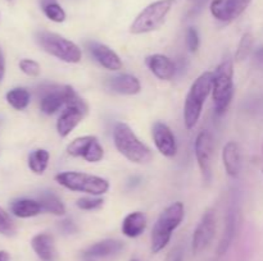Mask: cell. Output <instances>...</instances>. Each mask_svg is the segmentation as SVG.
I'll use <instances>...</instances> for the list:
<instances>
[{"mask_svg":"<svg viewBox=\"0 0 263 261\" xmlns=\"http://www.w3.org/2000/svg\"><path fill=\"white\" fill-rule=\"evenodd\" d=\"M185 217V206L181 201L172 202L159 214L151 234V250L153 253L161 252L167 247L172 233L179 228Z\"/></svg>","mask_w":263,"mask_h":261,"instance_id":"1","label":"cell"},{"mask_svg":"<svg viewBox=\"0 0 263 261\" xmlns=\"http://www.w3.org/2000/svg\"><path fill=\"white\" fill-rule=\"evenodd\" d=\"M213 72H204L192 83L184 104V123L187 129L198 124L205 100L212 94Z\"/></svg>","mask_w":263,"mask_h":261,"instance_id":"2","label":"cell"},{"mask_svg":"<svg viewBox=\"0 0 263 261\" xmlns=\"http://www.w3.org/2000/svg\"><path fill=\"white\" fill-rule=\"evenodd\" d=\"M113 142L118 153L134 164H145L151 161L152 151L131 127L126 123L118 122L113 128Z\"/></svg>","mask_w":263,"mask_h":261,"instance_id":"3","label":"cell"},{"mask_svg":"<svg viewBox=\"0 0 263 261\" xmlns=\"http://www.w3.org/2000/svg\"><path fill=\"white\" fill-rule=\"evenodd\" d=\"M212 100L217 115L225 114L234 97V61L223 59L213 72Z\"/></svg>","mask_w":263,"mask_h":261,"instance_id":"4","label":"cell"},{"mask_svg":"<svg viewBox=\"0 0 263 261\" xmlns=\"http://www.w3.org/2000/svg\"><path fill=\"white\" fill-rule=\"evenodd\" d=\"M37 45L49 55L68 64H77L82 59V51L77 44L59 33L41 30L35 35Z\"/></svg>","mask_w":263,"mask_h":261,"instance_id":"5","label":"cell"},{"mask_svg":"<svg viewBox=\"0 0 263 261\" xmlns=\"http://www.w3.org/2000/svg\"><path fill=\"white\" fill-rule=\"evenodd\" d=\"M55 182L59 186L69 189L72 192L91 194V196H103L109 191V182L103 177L84 171H62L55 177Z\"/></svg>","mask_w":263,"mask_h":261,"instance_id":"6","label":"cell"},{"mask_svg":"<svg viewBox=\"0 0 263 261\" xmlns=\"http://www.w3.org/2000/svg\"><path fill=\"white\" fill-rule=\"evenodd\" d=\"M176 0H157L144 8L130 26L133 35H144L156 31L166 20Z\"/></svg>","mask_w":263,"mask_h":261,"instance_id":"7","label":"cell"},{"mask_svg":"<svg viewBox=\"0 0 263 261\" xmlns=\"http://www.w3.org/2000/svg\"><path fill=\"white\" fill-rule=\"evenodd\" d=\"M217 229V216L213 209H207L203 212L192 238V251L194 255L203 252L213 241Z\"/></svg>","mask_w":263,"mask_h":261,"instance_id":"8","label":"cell"},{"mask_svg":"<svg viewBox=\"0 0 263 261\" xmlns=\"http://www.w3.org/2000/svg\"><path fill=\"white\" fill-rule=\"evenodd\" d=\"M213 136L210 130H202L198 133L194 142V153L197 158L198 166L204 182H211L212 179V160L215 153Z\"/></svg>","mask_w":263,"mask_h":261,"instance_id":"9","label":"cell"},{"mask_svg":"<svg viewBox=\"0 0 263 261\" xmlns=\"http://www.w3.org/2000/svg\"><path fill=\"white\" fill-rule=\"evenodd\" d=\"M86 48L94 60L104 69L110 72H118L122 69L123 63L120 55L108 45L98 41H87Z\"/></svg>","mask_w":263,"mask_h":261,"instance_id":"10","label":"cell"},{"mask_svg":"<svg viewBox=\"0 0 263 261\" xmlns=\"http://www.w3.org/2000/svg\"><path fill=\"white\" fill-rule=\"evenodd\" d=\"M152 137L157 150L166 158L172 159L177 154V142L171 128L163 122H156L152 127Z\"/></svg>","mask_w":263,"mask_h":261,"instance_id":"11","label":"cell"},{"mask_svg":"<svg viewBox=\"0 0 263 261\" xmlns=\"http://www.w3.org/2000/svg\"><path fill=\"white\" fill-rule=\"evenodd\" d=\"M105 86L115 94L126 95V96L138 95L141 91V83L139 78L130 73H120L109 77L105 81Z\"/></svg>","mask_w":263,"mask_h":261,"instance_id":"12","label":"cell"},{"mask_svg":"<svg viewBox=\"0 0 263 261\" xmlns=\"http://www.w3.org/2000/svg\"><path fill=\"white\" fill-rule=\"evenodd\" d=\"M145 64L149 71L161 81H171L176 74L174 60L164 54H152L146 56Z\"/></svg>","mask_w":263,"mask_h":261,"instance_id":"13","label":"cell"},{"mask_svg":"<svg viewBox=\"0 0 263 261\" xmlns=\"http://www.w3.org/2000/svg\"><path fill=\"white\" fill-rule=\"evenodd\" d=\"M125 247V243L120 240H115V238H107V240L99 241V242L94 243L90 247H87L84 251V257L86 258H104L110 257V256H116L121 252Z\"/></svg>","mask_w":263,"mask_h":261,"instance_id":"14","label":"cell"},{"mask_svg":"<svg viewBox=\"0 0 263 261\" xmlns=\"http://www.w3.org/2000/svg\"><path fill=\"white\" fill-rule=\"evenodd\" d=\"M86 113L82 112L79 107L73 106H66L63 112L59 115L58 120H57V132L62 138H66L71 135L72 130L82 122Z\"/></svg>","mask_w":263,"mask_h":261,"instance_id":"15","label":"cell"},{"mask_svg":"<svg viewBox=\"0 0 263 261\" xmlns=\"http://www.w3.org/2000/svg\"><path fill=\"white\" fill-rule=\"evenodd\" d=\"M31 247L41 261H54L58 256L54 237L49 233H37L31 240Z\"/></svg>","mask_w":263,"mask_h":261,"instance_id":"16","label":"cell"},{"mask_svg":"<svg viewBox=\"0 0 263 261\" xmlns=\"http://www.w3.org/2000/svg\"><path fill=\"white\" fill-rule=\"evenodd\" d=\"M222 163L225 170L231 178H238L241 171L240 147L235 141H229L222 148Z\"/></svg>","mask_w":263,"mask_h":261,"instance_id":"17","label":"cell"},{"mask_svg":"<svg viewBox=\"0 0 263 261\" xmlns=\"http://www.w3.org/2000/svg\"><path fill=\"white\" fill-rule=\"evenodd\" d=\"M146 228V216L143 211H133L126 215L121 224L123 235L128 238H138Z\"/></svg>","mask_w":263,"mask_h":261,"instance_id":"18","label":"cell"},{"mask_svg":"<svg viewBox=\"0 0 263 261\" xmlns=\"http://www.w3.org/2000/svg\"><path fill=\"white\" fill-rule=\"evenodd\" d=\"M64 106V96L62 87L48 90L40 99V110L45 115H53Z\"/></svg>","mask_w":263,"mask_h":261,"instance_id":"19","label":"cell"},{"mask_svg":"<svg viewBox=\"0 0 263 261\" xmlns=\"http://www.w3.org/2000/svg\"><path fill=\"white\" fill-rule=\"evenodd\" d=\"M10 211L13 215L21 219H27V217L37 216L43 212L41 205L37 200L33 199H18L12 202L10 205Z\"/></svg>","mask_w":263,"mask_h":261,"instance_id":"20","label":"cell"},{"mask_svg":"<svg viewBox=\"0 0 263 261\" xmlns=\"http://www.w3.org/2000/svg\"><path fill=\"white\" fill-rule=\"evenodd\" d=\"M37 201L40 202L41 209H43L44 212L53 214L55 216H64L66 215V205L63 204L61 197L54 193V192L44 191L43 193H40Z\"/></svg>","mask_w":263,"mask_h":261,"instance_id":"21","label":"cell"},{"mask_svg":"<svg viewBox=\"0 0 263 261\" xmlns=\"http://www.w3.org/2000/svg\"><path fill=\"white\" fill-rule=\"evenodd\" d=\"M49 160H50V154H49L48 150H45V148H36V150H33L28 155V168H30L32 173L41 176L48 169Z\"/></svg>","mask_w":263,"mask_h":261,"instance_id":"22","label":"cell"},{"mask_svg":"<svg viewBox=\"0 0 263 261\" xmlns=\"http://www.w3.org/2000/svg\"><path fill=\"white\" fill-rule=\"evenodd\" d=\"M7 102L15 110H23L31 101V94L25 87H14L5 95Z\"/></svg>","mask_w":263,"mask_h":261,"instance_id":"23","label":"cell"},{"mask_svg":"<svg viewBox=\"0 0 263 261\" xmlns=\"http://www.w3.org/2000/svg\"><path fill=\"white\" fill-rule=\"evenodd\" d=\"M236 230V216L235 212L230 211L226 217V224H225V230H223L222 238L220 241V245H218L217 253L218 255H223L226 253V251L229 250V247L231 246L234 240V235H235Z\"/></svg>","mask_w":263,"mask_h":261,"instance_id":"24","label":"cell"},{"mask_svg":"<svg viewBox=\"0 0 263 261\" xmlns=\"http://www.w3.org/2000/svg\"><path fill=\"white\" fill-rule=\"evenodd\" d=\"M95 140V136H81V137H76L74 140H72L71 142L67 145L66 151L69 156L72 158H84V155L86 154L87 148L91 145L92 141Z\"/></svg>","mask_w":263,"mask_h":261,"instance_id":"25","label":"cell"},{"mask_svg":"<svg viewBox=\"0 0 263 261\" xmlns=\"http://www.w3.org/2000/svg\"><path fill=\"white\" fill-rule=\"evenodd\" d=\"M41 8H43V12L46 18L50 19L51 22L63 23L66 20V10L58 4L57 0H41Z\"/></svg>","mask_w":263,"mask_h":261,"instance_id":"26","label":"cell"},{"mask_svg":"<svg viewBox=\"0 0 263 261\" xmlns=\"http://www.w3.org/2000/svg\"><path fill=\"white\" fill-rule=\"evenodd\" d=\"M63 90V96H64V107L66 106H73V107H79L81 109L82 112L86 113L87 114V104L85 102V100L74 91L73 87L71 86H63L62 87Z\"/></svg>","mask_w":263,"mask_h":261,"instance_id":"27","label":"cell"},{"mask_svg":"<svg viewBox=\"0 0 263 261\" xmlns=\"http://www.w3.org/2000/svg\"><path fill=\"white\" fill-rule=\"evenodd\" d=\"M210 10L213 17L222 23H230L231 20L230 9H229L228 0H212L210 5Z\"/></svg>","mask_w":263,"mask_h":261,"instance_id":"28","label":"cell"},{"mask_svg":"<svg viewBox=\"0 0 263 261\" xmlns=\"http://www.w3.org/2000/svg\"><path fill=\"white\" fill-rule=\"evenodd\" d=\"M253 45H254V38L253 35L249 32L244 33L241 36L240 41H239L238 49L235 51V60L236 61H243L251 55L252 50H253Z\"/></svg>","mask_w":263,"mask_h":261,"instance_id":"29","label":"cell"},{"mask_svg":"<svg viewBox=\"0 0 263 261\" xmlns=\"http://www.w3.org/2000/svg\"><path fill=\"white\" fill-rule=\"evenodd\" d=\"M103 204H104V199L102 196H91V194L80 197L76 201V206L84 211H92V210L100 209Z\"/></svg>","mask_w":263,"mask_h":261,"instance_id":"30","label":"cell"},{"mask_svg":"<svg viewBox=\"0 0 263 261\" xmlns=\"http://www.w3.org/2000/svg\"><path fill=\"white\" fill-rule=\"evenodd\" d=\"M103 158H104V148H103V146L100 145V142L98 141V138L95 137V140L92 141L91 145L89 146L86 154H85L84 158L82 159H84L85 161H87V163L95 164V163H99V161H102Z\"/></svg>","mask_w":263,"mask_h":261,"instance_id":"31","label":"cell"},{"mask_svg":"<svg viewBox=\"0 0 263 261\" xmlns=\"http://www.w3.org/2000/svg\"><path fill=\"white\" fill-rule=\"evenodd\" d=\"M18 67H20L21 72L28 77H39L41 73L40 64L36 60H33V59H22V60H20V63H18Z\"/></svg>","mask_w":263,"mask_h":261,"instance_id":"32","label":"cell"},{"mask_svg":"<svg viewBox=\"0 0 263 261\" xmlns=\"http://www.w3.org/2000/svg\"><path fill=\"white\" fill-rule=\"evenodd\" d=\"M15 233V225L10 215L0 206V234L13 235Z\"/></svg>","mask_w":263,"mask_h":261,"instance_id":"33","label":"cell"},{"mask_svg":"<svg viewBox=\"0 0 263 261\" xmlns=\"http://www.w3.org/2000/svg\"><path fill=\"white\" fill-rule=\"evenodd\" d=\"M229 2V9H230L231 20H235L236 18L240 17L247 8L249 7L252 0H228Z\"/></svg>","mask_w":263,"mask_h":261,"instance_id":"34","label":"cell"},{"mask_svg":"<svg viewBox=\"0 0 263 261\" xmlns=\"http://www.w3.org/2000/svg\"><path fill=\"white\" fill-rule=\"evenodd\" d=\"M186 45L190 53H197L200 45L199 33H198L197 28L189 27L186 31Z\"/></svg>","mask_w":263,"mask_h":261,"instance_id":"35","label":"cell"},{"mask_svg":"<svg viewBox=\"0 0 263 261\" xmlns=\"http://www.w3.org/2000/svg\"><path fill=\"white\" fill-rule=\"evenodd\" d=\"M58 227L64 234H74V233L79 232V227L72 219H63L62 222H59Z\"/></svg>","mask_w":263,"mask_h":261,"instance_id":"36","label":"cell"},{"mask_svg":"<svg viewBox=\"0 0 263 261\" xmlns=\"http://www.w3.org/2000/svg\"><path fill=\"white\" fill-rule=\"evenodd\" d=\"M166 261H184V248L180 245L175 246L167 255Z\"/></svg>","mask_w":263,"mask_h":261,"instance_id":"37","label":"cell"},{"mask_svg":"<svg viewBox=\"0 0 263 261\" xmlns=\"http://www.w3.org/2000/svg\"><path fill=\"white\" fill-rule=\"evenodd\" d=\"M205 2H207V0H195L194 7H193V9L190 10V15H195L197 13H199L200 10H202V8L204 7Z\"/></svg>","mask_w":263,"mask_h":261,"instance_id":"38","label":"cell"},{"mask_svg":"<svg viewBox=\"0 0 263 261\" xmlns=\"http://www.w3.org/2000/svg\"><path fill=\"white\" fill-rule=\"evenodd\" d=\"M5 76V59L4 54H3L2 49H0V82L3 81Z\"/></svg>","mask_w":263,"mask_h":261,"instance_id":"39","label":"cell"},{"mask_svg":"<svg viewBox=\"0 0 263 261\" xmlns=\"http://www.w3.org/2000/svg\"><path fill=\"white\" fill-rule=\"evenodd\" d=\"M10 256L7 251H0V261H9Z\"/></svg>","mask_w":263,"mask_h":261,"instance_id":"40","label":"cell"},{"mask_svg":"<svg viewBox=\"0 0 263 261\" xmlns=\"http://www.w3.org/2000/svg\"><path fill=\"white\" fill-rule=\"evenodd\" d=\"M130 261H139V260H138V258H131Z\"/></svg>","mask_w":263,"mask_h":261,"instance_id":"41","label":"cell"},{"mask_svg":"<svg viewBox=\"0 0 263 261\" xmlns=\"http://www.w3.org/2000/svg\"><path fill=\"white\" fill-rule=\"evenodd\" d=\"M85 261H95V260H91V258H87V260H85Z\"/></svg>","mask_w":263,"mask_h":261,"instance_id":"42","label":"cell"},{"mask_svg":"<svg viewBox=\"0 0 263 261\" xmlns=\"http://www.w3.org/2000/svg\"><path fill=\"white\" fill-rule=\"evenodd\" d=\"M262 156H263V145H262Z\"/></svg>","mask_w":263,"mask_h":261,"instance_id":"43","label":"cell"},{"mask_svg":"<svg viewBox=\"0 0 263 261\" xmlns=\"http://www.w3.org/2000/svg\"><path fill=\"white\" fill-rule=\"evenodd\" d=\"M190 2H195V0H190Z\"/></svg>","mask_w":263,"mask_h":261,"instance_id":"44","label":"cell"},{"mask_svg":"<svg viewBox=\"0 0 263 261\" xmlns=\"http://www.w3.org/2000/svg\"><path fill=\"white\" fill-rule=\"evenodd\" d=\"M8 2H12V0H8Z\"/></svg>","mask_w":263,"mask_h":261,"instance_id":"45","label":"cell"}]
</instances>
